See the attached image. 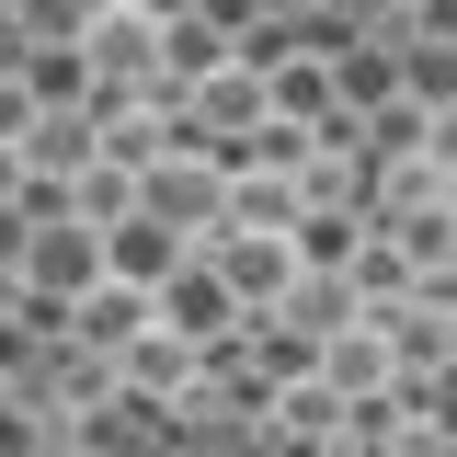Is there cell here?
<instances>
[{"label": "cell", "instance_id": "obj_2", "mask_svg": "<svg viewBox=\"0 0 457 457\" xmlns=\"http://www.w3.org/2000/svg\"><path fill=\"white\" fill-rule=\"evenodd\" d=\"M126 457H297V446H252V435H161V446H126Z\"/></svg>", "mask_w": 457, "mask_h": 457}, {"label": "cell", "instance_id": "obj_3", "mask_svg": "<svg viewBox=\"0 0 457 457\" xmlns=\"http://www.w3.org/2000/svg\"><path fill=\"white\" fill-rule=\"evenodd\" d=\"M149 195H161V218H206V206H218V183H206V171H161V183H149Z\"/></svg>", "mask_w": 457, "mask_h": 457}, {"label": "cell", "instance_id": "obj_1", "mask_svg": "<svg viewBox=\"0 0 457 457\" xmlns=\"http://www.w3.org/2000/svg\"><path fill=\"white\" fill-rule=\"evenodd\" d=\"M149 46H161L149 12H104V23H92V57H104V69H149Z\"/></svg>", "mask_w": 457, "mask_h": 457}]
</instances>
